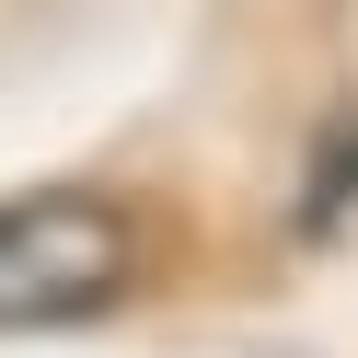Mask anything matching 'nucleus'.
<instances>
[{
  "label": "nucleus",
  "instance_id": "nucleus-1",
  "mask_svg": "<svg viewBox=\"0 0 358 358\" xmlns=\"http://www.w3.org/2000/svg\"><path fill=\"white\" fill-rule=\"evenodd\" d=\"M139 289V220L93 185H24L0 196V335L93 324Z\"/></svg>",
  "mask_w": 358,
  "mask_h": 358
},
{
  "label": "nucleus",
  "instance_id": "nucleus-2",
  "mask_svg": "<svg viewBox=\"0 0 358 358\" xmlns=\"http://www.w3.org/2000/svg\"><path fill=\"white\" fill-rule=\"evenodd\" d=\"M347 208H358V104L312 139V173H301V208H289V231L301 243H324V231H347Z\"/></svg>",
  "mask_w": 358,
  "mask_h": 358
}]
</instances>
